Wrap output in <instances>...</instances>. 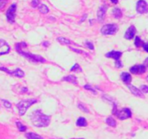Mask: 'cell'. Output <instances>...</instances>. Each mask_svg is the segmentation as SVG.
Segmentation results:
<instances>
[{"instance_id":"6da1fadb","label":"cell","mask_w":148,"mask_h":139,"mask_svg":"<svg viewBox=\"0 0 148 139\" xmlns=\"http://www.w3.org/2000/svg\"><path fill=\"white\" fill-rule=\"evenodd\" d=\"M30 120L33 125L38 127H44L49 126L51 122V117L49 115L43 114L40 109H37L33 111L30 116Z\"/></svg>"},{"instance_id":"7a4b0ae2","label":"cell","mask_w":148,"mask_h":139,"mask_svg":"<svg viewBox=\"0 0 148 139\" xmlns=\"http://www.w3.org/2000/svg\"><path fill=\"white\" fill-rule=\"evenodd\" d=\"M15 49L16 50H17V52H18L20 55H22L23 56L25 57L26 59L30 60V62H34V63H38V62H40V63H43V62H46V59L43 57H42L41 56L33 54L30 53V52H24V51L22 49V43H16Z\"/></svg>"},{"instance_id":"3957f363","label":"cell","mask_w":148,"mask_h":139,"mask_svg":"<svg viewBox=\"0 0 148 139\" xmlns=\"http://www.w3.org/2000/svg\"><path fill=\"white\" fill-rule=\"evenodd\" d=\"M36 102H37V100L35 99V98H30V99L22 100L19 103H17V107L18 109L20 116L24 115L27 109Z\"/></svg>"},{"instance_id":"277c9868","label":"cell","mask_w":148,"mask_h":139,"mask_svg":"<svg viewBox=\"0 0 148 139\" xmlns=\"http://www.w3.org/2000/svg\"><path fill=\"white\" fill-rule=\"evenodd\" d=\"M113 114L117 116V117L119 120H126V119H128L132 117V112L130 109L124 108L119 111V110H118L116 109V105H114V110H113Z\"/></svg>"},{"instance_id":"5b68a950","label":"cell","mask_w":148,"mask_h":139,"mask_svg":"<svg viewBox=\"0 0 148 139\" xmlns=\"http://www.w3.org/2000/svg\"><path fill=\"white\" fill-rule=\"evenodd\" d=\"M118 31V26L115 24H108L105 25L101 28V33L105 36L108 35H114Z\"/></svg>"},{"instance_id":"8992f818","label":"cell","mask_w":148,"mask_h":139,"mask_svg":"<svg viewBox=\"0 0 148 139\" xmlns=\"http://www.w3.org/2000/svg\"><path fill=\"white\" fill-rule=\"evenodd\" d=\"M16 10H17V5H16V4H12L10 6V8L7 10V12H6V17H7V20H8L9 23H14Z\"/></svg>"},{"instance_id":"52a82bcc","label":"cell","mask_w":148,"mask_h":139,"mask_svg":"<svg viewBox=\"0 0 148 139\" xmlns=\"http://www.w3.org/2000/svg\"><path fill=\"white\" fill-rule=\"evenodd\" d=\"M0 70L4 71L7 73H8L9 75L17 77V78H23L25 75V72L22 70H20V68H17V69L14 70V71H10L7 68L4 67H0Z\"/></svg>"},{"instance_id":"ba28073f","label":"cell","mask_w":148,"mask_h":139,"mask_svg":"<svg viewBox=\"0 0 148 139\" xmlns=\"http://www.w3.org/2000/svg\"><path fill=\"white\" fill-rule=\"evenodd\" d=\"M137 11L140 14L148 12V4L145 0H139L137 1Z\"/></svg>"},{"instance_id":"9c48e42d","label":"cell","mask_w":148,"mask_h":139,"mask_svg":"<svg viewBox=\"0 0 148 139\" xmlns=\"http://www.w3.org/2000/svg\"><path fill=\"white\" fill-rule=\"evenodd\" d=\"M10 50V47L8 43L3 39H0V56L8 54Z\"/></svg>"},{"instance_id":"30bf717a","label":"cell","mask_w":148,"mask_h":139,"mask_svg":"<svg viewBox=\"0 0 148 139\" xmlns=\"http://www.w3.org/2000/svg\"><path fill=\"white\" fill-rule=\"evenodd\" d=\"M146 67L144 65H134L130 68V72L132 74H143L145 72Z\"/></svg>"},{"instance_id":"8fae6325","label":"cell","mask_w":148,"mask_h":139,"mask_svg":"<svg viewBox=\"0 0 148 139\" xmlns=\"http://www.w3.org/2000/svg\"><path fill=\"white\" fill-rule=\"evenodd\" d=\"M107 6L106 5H102L99 9H98V12H97V17L99 21H103L105 18L106 13L107 10Z\"/></svg>"},{"instance_id":"7c38bea8","label":"cell","mask_w":148,"mask_h":139,"mask_svg":"<svg viewBox=\"0 0 148 139\" xmlns=\"http://www.w3.org/2000/svg\"><path fill=\"white\" fill-rule=\"evenodd\" d=\"M136 33V28L134 25H132L126 31L125 35H124V38L128 40H131L134 37V35Z\"/></svg>"},{"instance_id":"4fadbf2b","label":"cell","mask_w":148,"mask_h":139,"mask_svg":"<svg viewBox=\"0 0 148 139\" xmlns=\"http://www.w3.org/2000/svg\"><path fill=\"white\" fill-rule=\"evenodd\" d=\"M122 55L121 52H117V51H111L108 53L106 54V56L108 58H112V59H116V61L120 60V57Z\"/></svg>"},{"instance_id":"5bb4252c","label":"cell","mask_w":148,"mask_h":139,"mask_svg":"<svg viewBox=\"0 0 148 139\" xmlns=\"http://www.w3.org/2000/svg\"><path fill=\"white\" fill-rule=\"evenodd\" d=\"M128 88H130V90L131 91V92L132 93L134 96H136L141 97V98H143V97H144V96H143V93L141 92V91H140V89H138L137 88H136L135 86H134V85H129Z\"/></svg>"},{"instance_id":"9a60e30c","label":"cell","mask_w":148,"mask_h":139,"mask_svg":"<svg viewBox=\"0 0 148 139\" xmlns=\"http://www.w3.org/2000/svg\"><path fill=\"white\" fill-rule=\"evenodd\" d=\"M121 78L123 82L127 84L130 83L132 81V76L128 72H122L121 75Z\"/></svg>"},{"instance_id":"2e32d148","label":"cell","mask_w":148,"mask_h":139,"mask_svg":"<svg viewBox=\"0 0 148 139\" xmlns=\"http://www.w3.org/2000/svg\"><path fill=\"white\" fill-rule=\"evenodd\" d=\"M63 81L75 84V85H77V78L75 76V75H67V76L64 77V78H63Z\"/></svg>"},{"instance_id":"e0dca14e","label":"cell","mask_w":148,"mask_h":139,"mask_svg":"<svg viewBox=\"0 0 148 139\" xmlns=\"http://www.w3.org/2000/svg\"><path fill=\"white\" fill-rule=\"evenodd\" d=\"M77 126L78 127H85L87 126V120L86 119L84 118V117H79L78 118V120H77V122H76Z\"/></svg>"},{"instance_id":"ac0fdd59","label":"cell","mask_w":148,"mask_h":139,"mask_svg":"<svg viewBox=\"0 0 148 139\" xmlns=\"http://www.w3.org/2000/svg\"><path fill=\"white\" fill-rule=\"evenodd\" d=\"M25 137L27 138V139H43L41 136H39V135H38V134H36V133H26Z\"/></svg>"},{"instance_id":"d6986e66","label":"cell","mask_w":148,"mask_h":139,"mask_svg":"<svg viewBox=\"0 0 148 139\" xmlns=\"http://www.w3.org/2000/svg\"><path fill=\"white\" fill-rule=\"evenodd\" d=\"M57 40H58V41L59 42V43H62V44H66V45L75 44V43L72 42L70 40H69V39H65V38H63V37H59L57 39ZM75 45H76V44H75Z\"/></svg>"},{"instance_id":"ffe728a7","label":"cell","mask_w":148,"mask_h":139,"mask_svg":"<svg viewBox=\"0 0 148 139\" xmlns=\"http://www.w3.org/2000/svg\"><path fill=\"white\" fill-rule=\"evenodd\" d=\"M106 122L107 125H108L109 126H111V127H116V120L111 117H108V118H106Z\"/></svg>"},{"instance_id":"44dd1931","label":"cell","mask_w":148,"mask_h":139,"mask_svg":"<svg viewBox=\"0 0 148 139\" xmlns=\"http://www.w3.org/2000/svg\"><path fill=\"white\" fill-rule=\"evenodd\" d=\"M113 15L116 17V19H119L122 17V13L120 9L115 8L113 10Z\"/></svg>"},{"instance_id":"7402d4cb","label":"cell","mask_w":148,"mask_h":139,"mask_svg":"<svg viewBox=\"0 0 148 139\" xmlns=\"http://www.w3.org/2000/svg\"><path fill=\"white\" fill-rule=\"evenodd\" d=\"M39 11L43 14H46V13L49 12V10L47 6L45 5V4H41V5L39 6Z\"/></svg>"},{"instance_id":"603a6c76","label":"cell","mask_w":148,"mask_h":139,"mask_svg":"<svg viewBox=\"0 0 148 139\" xmlns=\"http://www.w3.org/2000/svg\"><path fill=\"white\" fill-rule=\"evenodd\" d=\"M134 44L137 47H140V46H143V44H144V42L140 39V37L137 36L135 39V41H134Z\"/></svg>"},{"instance_id":"cb8c5ba5","label":"cell","mask_w":148,"mask_h":139,"mask_svg":"<svg viewBox=\"0 0 148 139\" xmlns=\"http://www.w3.org/2000/svg\"><path fill=\"white\" fill-rule=\"evenodd\" d=\"M16 125H17V127H18L19 130H20V132H25L26 130H27V127H26L25 125H23L20 122L17 121V122H16Z\"/></svg>"},{"instance_id":"d4e9b609","label":"cell","mask_w":148,"mask_h":139,"mask_svg":"<svg viewBox=\"0 0 148 139\" xmlns=\"http://www.w3.org/2000/svg\"><path fill=\"white\" fill-rule=\"evenodd\" d=\"M71 71H74V72H82V68L81 67L78 65L77 63L75 64L70 70Z\"/></svg>"},{"instance_id":"484cf974","label":"cell","mask_w":148,"mask_h":139,"mask_svg":"<svg viewBox=\"0 0 148 139\" xmlns=\"http://www.w3.org/2000/svg\"><path fill=\"white\" fill-rule=\"evenodd\" d=\"M78 107L79 108V109H81L82 111H83L84 112H89V110H88V109L87 108V107H85L83 104H82V103H79V104H78Z\"/></svg>"},{"instance_id":"4316f807","label":"cell","mask_w":148,"mask_h":139,"mask_svg":"<svg viewBox=\"0 0 148 139\" xmlns=\"http://www.w3.org/2000/svg\"><path fill=\"white\" fill-rule=\"evenodd\" d=\"M1 101L3 102V104H4V106L6 107V108H10V107H12V104L10 102V101H7V100L1 99Z\"/></svg>"},{"instance_id":"83f0119b","label":"cell","mask_w":148,"mask_h":139,"mask_svg":"<svg viewBox=\"0 0 148 139\" xmlns=\"http://www.w3.org/2000/svg\"><path fill=\"white\" fill-rule=\"evenodd\" d=\"M84 88H85V89H87V90H89V91H92V92L94 94H97V92H96V91H95V90L94 89V88H92V87H91L90 85H85V86H84Z\"/></svg>"},{"instance_id":"f1b7e54d","label":"cell","mask_w":148,"mask_h":139,"mask_svg":"<svg viewBox=\"0 0 148 139\" xmlns=\"http://www.w3.org/2000/svg\"><path fill=\"white\" fill-rule=\"evenodd\" d=\"M7 3V0H0V10H2L6 6Z\"/></svg>"},{"instance_id":"f546056e","label":"cell","mask_w":148,"mask_h":139,"mask_svg":"<svg viewBox=\"0 0 148 139\" xmlns=\"http://www.w3.org/2000/svg\"><path fill=\"white\" fill-rule=\"evenodd\" d=\"M40 4V0H33L31 3V5L33 7H36L37 6H38V4Z\"/></svg>"},{"instance_id":"4dcf8cb0","label":"cell","mask_w":148,"mask_h":139,"mask_svg":"<svg viewBox=\"0 0 148 139\" xmlns=\"http://www.w3.org/2000/svg\"><path fill=\"white\" fill-rule=\"evenodd\" d=\"M85 44H86L87 47L89 48L90 49H94V46L93 44H92V43H91L90 41H86L85 42Z\"/></svg>"},{"instance_id":"1f68e13d","label":"cell","mask_w":148,"mask_h":139,"mask_svg":"<svg viewBox=\"0 0 148 139\" xmlns=\"http://www.w3.org/2000/svg\"><path fill=\"white\" fill-rule=\"evenodd\" d=\"M70 49H72V50H73L74 52H77V53H80V54H84V55H88L85 52H83V51L79 50V49H74V48H72V47H70Z\"/></svg>"},{"instance_id":"d6a6232c","label":"cell","mask_w":148,"mask_h":139,"mask_svg":"<svg viewBox=\"0 0 148 139\" xmlns=\"http://www.w3.org/2000/svg\"><path fill=\"white\" fill-rule=\"evenodd\" d=\"M140 88L143 93H148V86L147 85H142Z\"/></svg>"},{"instance_id":"836d02e7","label":"cell","mask_w":148,"mask_h":139,"mask_svg":"<svg viewBox=\"0 0 148 139\" xmlns=\"http://www.w3.org/2000/svg\"><path fill=\"white\" fill-rule=\"evenodd\" d=\"M123 65H122V62H121V60H118L116 61V67L118 68H120V67H122Z\"/></svg>"},{"instance_id":"e575fe53","label":"cell","mask_w":148,"mask_h":139,"mask_svg":"<svg viewBox=\"0 0 148 139\" xmlns=\"http://www.w3.org/2000/svg\"><path fill=\"white\" fill-rule=\"evenodd\" d=\"M143 47V49H144V50L145 51V52H148V43H144Z\"/></svg>"},{"instance_id":"d590c367","label":"cell","mask_w":148,"mask_h":139,"mask_svg":"<svg viewBox=\"0 0 148 139\" xmlns=\"http://www.w3.org/2000/svg\"><path fill=\"white\" fill-rule=\"evenodd\" d=\"M144 65L145 67H148V57L146 58V59L144 62Z\"/></svg>"},{"instance_id":"8d00e7d4","label":"cell","mask_w":148,"mask_h":139,"mask_svg":"<svg viewBox=\"0 0 148 139\" xmlns=\"http://www.w3.org/2000/svg\"><path fill=\"white\" fill-rule=\"evenodd\" d=\"M111 1L112 3H114V4H117V3H118V0H111Z\"/></svg>"},{"instance_id":"74e56055","label":"cell","mask_w":148,"mask_h":139,"mask_svg":"<svg viewBox=\"0 0 148 139\" xmlns=\"http://www.w3.org/2000/svg\"><path fill=\"white\" fill-rule=\"evenodd\" d=\"M147 81H148V77L147 78Z\"/></svg>"},{"instance_id":"f35d334b","label":"cell","mask_w":148,"mask_h":139,"mask_svg":"<svg viewBox=\"0 0 148 139\" xmlns=\"http://www.w3.org/2000/svg\"><path fill=\"white\" fill-rule=\"evenodd\" d=\"M79 139H83V138H79Z\"/></svg>"}]
</instances>
